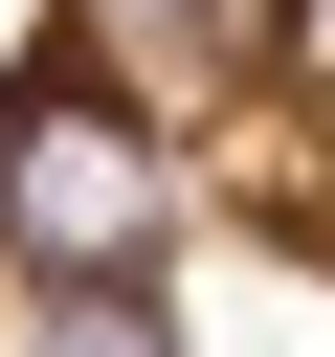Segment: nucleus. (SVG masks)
Listing matches in <instances>:
<instances>
[{
    "label": "nucleus",
    "instance_id": "f257e3e1",
    "mask_svg": "<svg viewBox=\"0 0 335 357\" xmlns=\"http://www.w3.org/2000/svg\"><path fill=\"white\" fill-rule=\"evenodd\" d=\"M0 357H335V0L0 22Z\"/></svg>",
    "mask_w": 335,
    "mask_h": 357
}]
</instances>
